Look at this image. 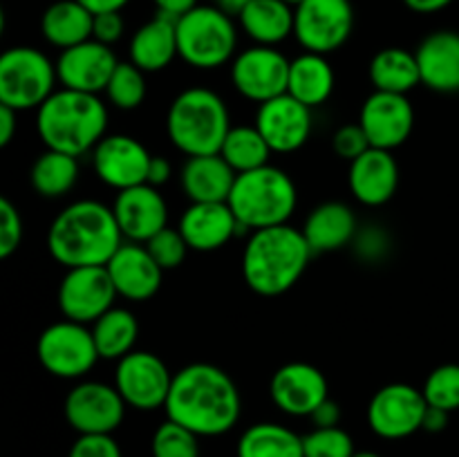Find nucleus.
<instances>
[{
    "instance_id": "obj_1",
    "label": "nucleus",
    "mask_w": 459,
    "mask_h": 457,
    "mask_svg": "<svg viewBox=\"0 0 459 457\" xmlns=\"http://www.w3.org/2000/svg\"><path fill=\"white\" fill-rule=\"evenodd\" d=\"M166 417L193 430L197 437L229 433L242 415L236 381L213 363H191L173 376Z\"/></svg>"
},
{
    "instance_id": "obj_2",
    "label": "nucleus",
    "mask_w": 459,
    "mask_h": 457,
    "mask_svg": "<svg viewBox=\"0 0 459 457\" xmlns=\"http://www.w3.org/2000/svg\"><path fill=\"white\" fill-rule=\"evenodd\" d=\"M124 242L112 206L97 200L67 204L48 231L49 255L65 269L106 267Z\"/></svg>"
},
{
    "instance_id": "obj_3",
    "label": "nucleus",
    "mask_w": 459,
    "mask_h": 457,
    "mask_svg": "<svg viewBox=\"0 0 459 457\" xmlns=\"http://www.w3.org/2000/svg\"><path fill=\"white\" fill-rule=\"evenodd\" d=\"M312 255L303 228L291 224L258 228L249 233L242 251V278L251 291L273 298L303 278Z\"/></svg>"
},
{
    "instance_id": "obj_4",
    "label": "nucleus",
    "mask_w": 459,
    "mask_h": 457,
    "mask_svg": "<svg viewBox=\"0 0 459 457\" xmlns=\"http://www.w3.org/2000/svg\"><path fill=\"white\" fill-rule=\"evenodd\" d=\"M36 130L45 148L81 157L106 137L108 108L99 94L61 88L36 110Z\"/></svg>"
},
{
    "instance_id": "obj_5",
    "label": "nucleus",
    "mask_w": 459,
    "mask_h": 457,
    "mask_svg": "<svg viewBox=\"0 0 459 457\" xmlns=\"http://www.w3.org/2000/svg\"><path fill=\"white\" fill-rule=\"evenodd\" d=\"M231 128L227 103L209 88H186L166 115L170 143L186 157L218 155Z\"/></svg>"
},
{
    "instance_id": "obj_6",
    "label": "nucleus",
    "mask_w": 459,
    "mask_h": 457,
    "mask_svg": "<svg viewBox=\"0 0 459 457\" xmlns=\"http://www.w3.org/2000/svg\"><path fill=\"white\" fill-rule=\"evenodd\" d=\"M227 202L238 222L254 233L258 228L290 224L299 204V191L285 170L267 164L238 175Z\"/></svg>"
},
{
    "instance_id": "obj_7",
    "label": "nucleus",
    "mask_w": 459,
    "mask_h": 457,
    "mask_svg": "<svg viewBox=\"0 0 459 457\" xmlns=\"http://www.w3.org/2000/svg\"><path fill=\"white\" fill-rule=\"evenodd\" d=\"M236 22L218 4H197L178 18V52L186 65L215 70L236 58Z\"/></svg>"
},
{
    "instance_id": "obj_8",
    "label": "nucleus",
    "mask_w": 459,
    "mask_h": 457,
    "mask_svg": "<svg viewBox=\"0 0 459 457\" xmlns=\"http://www.w3.org/2000/svg\"><path fill=\"white\" fill-rule=\"evenodd\" d=\"M56 63L40 49L18 45L0 56V103L16 112L39 110L56 90Z\"/></svg>"
},
{
    "instance_id": "obj_9",
    "label": "nucleus",
    "mask_w": 459,
    "mask_h": 457,
    "mask_svg": "<svg viewBox=\"0 0 459 457\" xmlns=\"http://www.w3.org/2000/svg\"><path fill=\"white\" fill-rule=\"evenodd\" d=\"M36 357L40 366L58 379H81L101 358L94 345L92 330L83 323L67 321V318L52 323L40 332Z\"/></svg>"
},
{
    "instance_id": "obj_10",
    "label": "nucleus",
    "mask_w": 459,
    "mask_h": 457,
    "mask_svg": "<svg viewBox=\"0 0 459 457\" xmlns=\"http://www.w3.org/2000/svg\"><path fill=\"white\" fill-rule=\"evenodd\" d=\"M354 27L350 0H303L294 7V36L305 52L332 54L348 43Z\"/></svg>"
},
{
    "instance_id": "obj_11",
    "label": "nucleus",
    "mask_w": 459,
    "mask_h": 457,
    "mask_svg": "<svg viewBox=\"0 0 459 457\" xmlns=\"http://www.w3.org/2000/svg\"><path fill=\"white\" fill-rule=\"evenodd\" d=\"M173 376L157 354L133 349L117 361L115 388L124 397L126 406L148 412L166 406Z\"/></svg>"
},
{
    "instance_id": "obj_12",
    "label": "nucleus",
    "mask_w": 459,
    "mask_h": 457,
    "mask_svg": "<svg viewBox=\"0 0 459 457\" xmlns=\"http://www.w3.org/2000/svg\"><path fill=\"white\" fill-rule=\"evenodd\" d=\"M63 415L79 435H112L126 417V401L115 384L81 381L67 392Z\"/></svg>"
},
{
    "instance_id": "obj_13",
    "label": "nucleus",
    "mask_w": 459,
    "mask_h": 457,
    "mask_svg": "<svg viewBox=\"0 0 459 457\" xmlns=\"http://www.w3.org/2000/svg\"><path fill=\"white\" fill-rule=\"evenodd\" d=\"M426 401L424 392L411 384H388L372 394L368 403V426L381 439H406L421 430Z\"/></svg>"
},
{
    "instance_id": "obj_14",
    "label": "nucleus",
    "mask_w": 459,
    "mask_h": 457,
    "mask_svg": "<svg viewBox=\"0 0 459 457\" xmlns=\"http://www.w3.org/2000/svg\"><path fill=\"white\" fill-rule=\"evenodd\" d=\"M117 296L108 267H74L58 285V309L67 321L92 325L115 307Z\"/></svg>"
},
{
    "instance_id": "obj_15",
    "label": "nucleus",
    "mask_w": 459,
    "mask_h": 457,
    "mask_svg": "<svg viewBox=\"0 0 459 457\" xmlns=\"http://www.w3.org/2000/svg\"><path fill=\"white\" fill-rule=\"evenodd\" d=\"M291 61L276 47L254 45L231 61L233 88L254 103H264L287 92Z\"/></svg>"
},
{
    "instance_id": "obj_16",
    "label": "nucleus",
    "mask_w": 459,
    "mask_h": 457,
    "mask_svg": "<svg viewBox=\"0 0 459 457\" xmlns=\"http://www.w3.org/2000/svg\"><path fill=\"white\" fill-rule=\"evenodd\" d=\"M359 125L372 148L393 152L411 139L412 128H415V108L408 94L375 90L361 106Z\"/></svg>"
},
{
    "instance_id": "obj_17",
    "label": "nucleus",
    "mask_w": 459,
    "mask_h": 457,
    "mask_svg": "<svg viewBox=\"0 0 459 457\" xmlns=\"http://www.w3.org/2000/svg\"><path fill=\"white\" fill-rule=\"evenodd\" d=\"M151 160L148 148L130 134H106L92 151L94 175L117 191L148 184Z\"/></svg>"
},
{
    "instance_id": "obj_18",
    "label": "nucleus",
    "mask_w": 459,
    "mask_h": 457,
    "mask_svg": "<svg viewBox=\"0 0 459 457\" xmlns=\"http://www.w3.org/2000/svg\"><path fill=\"white\" fill-rule=\"evenodd\" d=\"M254 125L260 130L272 152H296L312 134V108L285 92L260 103Z\"/></svg>"
},
{
    "instance_id": "obj_19",
    "label": "nucleus",
    "mask_w": 459,
    "mask_h": 457,
    "mask_svg": "<svg viewBox=\"0 0 459 457\" xmlns=\"http://www.w3.org/2000/svg\"><path fill=\"white\" fill-rule=\"evenodd\" d=\"M269 397L285 415L309 417L330 397V385L316 366L291 361L273 372L269 381Z\"/></svg>"
},
{
    "instance_id": "obj_20",
    "label": "nucleus",
    "mask_w": 459,
    "mask_h": 457,
    "mask_svg": "<svg viewBox=\"0 0 459 457\" xmlns=\"http://www.w3.org/2000/svg\"><path fill=\"white\" fill-rule=\"evenodd\" d=\"M117 65L119 61L110 45L90 39L74 47L63 49L61 56L56 58V76L61 88L99 94L106 92Z\"/></svg>"
},
{
    "instance_id": "obj_21",
    "label": "nucleus",
    "mask_w": 459,
    "mask_h": 457,
    "mask_svg": "<svg viewBox=\"0 0 459 457\" xmlns=\"http://www.w3.org/2000/svg\"><path fill=\"white\" fill-rule=\"evenodd\" d=\"M112 213L124 240L139 245H146L155 233L169 227V204L160 188L151 184H139L117 193Z\"/></svg>"
},
{
    "instance_id": "obj_22",
    "label": "nucleus",
    "mask_w": 459,
    "mask_h": 457,
    "mask_svg": "<svg viewBox=\"0 0 459 457\" xmlns=\"http://www.w3.org/2000/svg\"><path fill=\"white\" fill-rule=\"evenodd\" d=\"M179 233L188 249L211 254L240 236V224L229 202H191L179 218Z\"/></svg>"
},
{
    "instance_id": "obj_23",
    "label": "nucleus",
    "mask_w": 459,
    "mask_h": 457,
    "mask_svg": "<svg viewBox=\"0 0 459 457\" xmlns=\"http://www.w3.org/2000/svg\"><path fill=\"white\" fill-rule=\"evenodd\" d=\"M106 267L115 282L117 294L133 303L151 300L160 291L161 278H164V269L152 260L146 245H139V242L126 240Z\"/></svg>"
},
{
    "instance_id": "obj_24",
    "label": "nucleus",
    "mask_w": 459,
    "mask_h": 457,
    "mask_svg": "<svg viewBox=\"0 0 459 457\" xmlns=\"http://www.w3.org/2000/svg\"><path fill=\"white\" fill-rule=\"evenodd\" d=\"M348 186L359 204H388L399 188V164L393 152L368 148L361 157L350 161Z\"/></svg>"
},
{
    "instance_id": "obj_25",
    "label": "nucleus",
    "mask_w": 459,
    "mask_h": 457,
    "mask_svg": "<svg viewBox=\"0 0 459 457\" xmlns=\"http://www.w3.org/2000/svg\"><path fill=\"white\" fill-rule=\"evenodd\" d=\"M421 83L433 92H459V34L433 31L415 49Z\"/></svg>"
},
{
    "instance_id": "obj_26",
    "label": "nucleus",
    "mask_w": 459,
    "mask_h": 457,
    "mask_svg": "<svg viewBox=\"0 0 459 457\" xmlns=\"http://www.w3.org/2000/svg\"><path fill=\"white\" fill-rule=\"evenodd\" d=\"M130 63L142 72H161L179 56L178 52V21L157 13L152 21L139 27L130 39Z\"/></svg>"
},
{
    "instance_id": "obj_27",
    "label": "nucleus",
    "mask_w": 459,
    "mask_h": 457,
    "mask_svg": "<svg viewBox=\"0 0 459 457\" xmlns=\"http://www.w3.org/2000/svg\"><path fill=\"white\" fill-rule=\"evenodd\" d=\"M303 236L314 254H332L357 236V215L345 202H323L303 224Z\"/></svg>"
},
{
    "instance_id": "obj_28",
    "label": "nucleus",
    "mask_w": 459,
    "mask_h": 457,
    "mask_svg": "<svg viewBox=\"0 0 459 457\" xmlns=\"http://www.w3.org/2000/svg\"><path fill=\"white\" fill-rule=\"evenodd\" d=\"M238 173L220 155L188 157L184 164L182 188L191 202H227Z\"/></svg>"
},
{
    "instance_id": "obj_29",
    "label": "nucleus",
    "mask_w": 459,
    "mask_h": 457,
    "mask_svg": "<svg viewBox=\"0 0 459 457\" xmlns=\"http://www.w3.org/2000/svg\"><path fill=\"white\" fill-rule=\"evenodd\" d=\"M238 22L255 45L276 47L294 34V7L285 0H251L238 13Z\"/></svg>"
},
{
    "instance_id": "obj_30",
    "label": "nucleus",
    "mask_w": 459,
    "mask_h": 457,
    "mask_svg": "<svg viewBox=\"0 0 459 457\" xmlns=\"http://www.w3.org/2000/svg\"><path fill=\"white\" fill-rule=\"evenodd\" d=\"M334 70L325 54L303 52L300 56L291 58L290 83L287 94L299 99L307 108H318L334 92Z\"/></svg>"
},
{
    "instance_id": "obj_31",
    "label": "nucleus",
    "mask_w": 459,
    "mask_h": 457,
    "mask_svg": "<svg viewBox=\"0 0 459 457\" xmlns=\"http://www.w3.org/2000/svg\"><path fill=\"white\" fill-rule=\"evenodd\" d=\"M92 27L94 13L85 9L79 0H58L49 4L40 21L45 40L61 52L92 39Z\"/></svg>"
},
{
    "instance_id": "obj_32",
    "label": "nucleus",
    "mask_w": 459,
    "mask_h": 457,
    "mask_svg": "<svg viewBox=\"0 0 459 457\" xmlns=\"http://www.w3.org/2000/svg\"><path fill=\"white\" fill-rule=\"evenodd\" d=\"M368 74H370V83L379 92L408 94L421 83L415 52L403 47H385L377 52L368 67Z\"/></svg>"
},
{
    "instance_id": "obj_33",
    "label": "nucleus",
    "mask_w": 459,
    "mask_h": 457,
    "mask_svg": "<svg viewBox=\"0 0 459 457\" xmlns=\"http://www.w3.org/2000/svg\"><path fill=\"white\" fill-rule=\"evenodd\" d=\"M238 457H305L303 437L282 424L260 421L240 435Z\"/></svg>"
},
{
    "instance_id": "obj_34",
    "label": "nucleus",
    "mask_w": 459,
    "mask_h": 457,
    "mask_svg": "<svg viewBox=\"0 0 459 457\" xmlns=\"http://www.w3.org/2000/svg\"><path fill=\"white\" fill-rule=\"evenodd\" d=\"M90 330H92L99 357L108 361H119L126 354L133 352L139 336V323L130 309L112 307L110 312L97 318Z\"/></svg>"
},
{
    "instance_id": "obj_35",
    "label": "nucleus",
    "mask_w": 459,
    "mask_h": 457,
    "mask_svg": "<svg viewBox=\"0 0 459 457\" xmlns=\"http://www.w3.org/2000/svg\"><path fill=\"white\" fill-rule=\"evenodd\" d=\"M79 157L65 155L58 151H45L43 155L36 157L31 164L30 182L39 195L48 200L67 195L79 182Z\"/></svg>"
},
{
    "instance_id": "obj_36",
    "label": "nucleus",
    "mask_w": 459,
    "mask_h": 457,
    "mask_svg": "<svg viewBox=\"0 0 459 457\" xmlns=\"http://www.w3.org/2000/svg\"><path fill=\"white\" fill-rule=\"evenodd\" d=\"M220 155L240 175L267 166L272 148L255 125H233L220 148Z\"/></svg>"
},
{
    "instance_id": "obj_37",
    "label": "nucleus",
    "mask_w": 459,
    "mask_h": 457,
    "mask_svg": "<svg viewBox=\"0 0 459 457\" xmlns=\"http://www.w3.org/2000/svg\"><path fill=\"white\" fill-rule=\"evenodd\" d=\"M146 72L139 70L134 63L119 61L106 88V97L110 106H115L117 110H137L143 99H146Z\"/></svg>"
},
{
    "instance_id": "obj_38",
    "label": "nucleus",
    "mask_w": 459,
    "mask_h": 457,
    "mask_svg": "<svg viewBox=\"0 0 459 457\" xmlns=\"http://www.w3.org/2000/svg\"><path fill=\"white\" fill-rule=\"evenodd\" d=\"M152 457H200V437L178 421L166 419L151 442Z\"/></svg>"
},
{
    "instance_id": "obj_39",
    "label": "nucleus",
    "mask_w": 459,
    "mask_h": 457,
    "mask_svg": "<svg viewBox=\"0 0 459 457\" xmlns=\"http://www.w3.org/2000/svg\"><path fill=\"white\" fill-rule=\"evenodd\" d=\"M426 401L433 408H442V410L453 412L459 408V366L457 363H444V366L435 367L424 381Z\"/></svg>"
},
{
    "instance_id": "obj_40",
    "label": "nucleus",
    "mask_w": 459,
    "mask_h": 457,
    "mask_svg": "<svg viewBox=\"0 0 459 457\" xmlns=\"http://www.w3.org/2000/svg\"><path fill=\"white\" fill-rule=\"evenodd\" d=\"M305 457H352L354 442L348 430L341 426L336 428H314L303 435Z\"/></svg>"
},
{
    "instance_id": "obj_41",
    "label": "nucleus",
    "mask_w": 459,
    "mask_h": 457,
    "mask_svg": "<svg viewBox=\"0 0 459 457\" xmlns=\"http://www.w3.org/2000/svg\"><path fill=\"white\" fill-rule=\"evenodd\" d=\"M146 249L148 254L152 255V260H155L164 272H169V269H178L179 264L184 263L188 251H191L188 249L186 240L182 237V233H179V228H170V227L161 228L160 233H155V236L146 242Z\"/></svg>"
},
{
    "instance_id": "obj_42",
    "label": "nucleus",
    "mask_w": 459,
    "mask_h": 457,
    "mask_svg": "<svg viewBox=\"0 0 459 457\" xmlns=\"http://www.w3.org/2000/svg\"><path fill=\"white\" fill-rule=\"evenodd\" d=\"M22 242V218L16 206L3 197L0 200V258L7 260Z\"/></svg>"
},
{
    "instance_id": "obj_43",
    "label": "nucleus",
    "mask_w": 459,
    "mask_h": 457,
    "mask_svg": "<svg viewBox=\"0 0 459 457\" xmlns=\"http://www.w3.org/2000/svg\"><path fill=\"white\" fill-rule=\"evenodd\" d=\"M332 148H334L336 157H341L345 161H354L372 146L357 121V124H345L336 130L334 137H332Z\"/></svg>"
},
{
    "instance_id": "obj_44",
    "label": "nucleus",
    "mask_w": 459,
    "mask_h": 457,
    "mask_svg": "<svg viewBox=\"0 0 459 457\" xmlns=\"http://www.w3.org/2000/svg\"><path fill=\"white\" fill-rule=\"evenodd\" d=\"M67 457H124L112 435H79Z\"/></svg>"
},
{
    "instance_id": "obj_45",
    "label": "nucleus",
    "mask_w": 459,
    "mask_h": 457,
    "mask_svg": "<svg viewBox=\"0 0 459 457\" xmlns=\"http://www.w3.org/2000/svg\"><path fill=\"white\" fill-rule=\"evenodd\" d=\"M124 18L121 12H106V13H94V27H92V39L103 45H115L124 36Z\"/></svg>"
},
{
    "instance_id": "obj_46",
    "label": "nucleus",
    "mask_w": 459,
    "mask_h": 457,
    "mask_svg": "<svg viewBox=\"0 0 459 457\" xmlns=\"http://www.w3.org/2000/svg\"><path fill=\"white\" fill-rule=\"evenodd\" d=\"M341 415H343V412H341L339 403H336L334 399L327 397L325 401L309 415V419H312L314 428H336V426L341 424Z\"/></svg>"
},
{
    "instance_id": "obj_47",
    "label": "nucleus",
    "mask_w": 459,
    "mask_h": 457,
    "mask_svg": "<svg viewBox=\"0 0 459 457\" xmlns=\"http://www.w3.org/2000/svg\"><path fill=\"white\" fill-rule=\"evenodd\" d=\"M170 175H173V166H170V161L166 160V157L152 155L151 168H148V184L160 188L169 182Z\"/></svg>"
},
{
    "instance_id": "obj_48",
    "label": "nucleus",
    "mask_w": 459,
    "mask_h": 457,
    "mask_svg": "<svg viewBox=\"0 0 459 457\" xmlns=\"http://www.w3.org/2000/svg\"><path fill=\"white\" fill-rule=\"evenodd\" d=\"M157 7V13H164L169 18H182L191 9L197 7V0H152Z\"/></svg>"
},
{
    "instance_id": "obj_49",
    "label": "nucleus",
    "mask_w": 459,
    "mask_h": 457,
    "mask_svg": "<svg viewBox=\"0 0 459 457\" xmlns=\"http://www.w3.org/2000/svg\"><path fill=\"white\" fill-rule=\"evenodd\" d=\"M18 130V112L0 103V146H7Z\"/></svg>"
},
{
    "instance_id": "obj_50",
    "label": "nucleus",
    "mask_w": 459,
    "mask_h": 457,
    "mask_svg": "<svg viewBox=\"0 0 459 457\" xmlns=\"http://www.w3.org/2000/svg\"><path fill=\"white\" fill-rule=\"evenodd\" d=\"M448 417H451V412L442 410V408L429 406L426 408L421 430H426V433H442V430L448 426Z\"/></svg>"
},
{
    "instance_id": "obj_51",
    "label": "nucleus",
    "mask_w": 459,
    "mask_h": 457,
    "mask_svg": "<svg viewBox=\"0 0 459 457\" xmlns=\"http://www.w3.org/2000/svg\"><path fill=\"white\" fill-rule=\"evenodd\" d=\"M85 9L92 13H106V12H121L130 0H79Z\"/></svg>"
},
{
    "instance_id": "obj_52",
    "label": "nucleus",
    "mask_w": 459,
    "mask_h": 457,
    "mask_svg": "<svg viewBox=\"0 0 459 457\" xmlns=\"http://www.w3.org/2000/svg\"><path fill=\"white\" fill-rule=\"evenodd\" d=\"M451 3L453 0H403V4L417 13L442 12V9H446Z\"/></svg>"
},
{
    "instance_id": "obj_53",
    "label": "nucleus",
    "mask_w": 459,
    "mask_h": 457,
    "mask_svg": "<svg viewBox=\"0 0 459 457\" xmlns=\"http://www.w3.org/2000/svg\"><path fill=\"white\" fill-rule=\"evenodd\" d=\"M251 0H215V4H218L220 9H224V12L229 13H240V9L245 7V4H249Z\"/></svg>"
},
{
    "instance_id": "obj_54",
    "label": "nucleus",
    "mask_w": 459,
    "mask_h": 457,
    "mask_svg": "<svg viewBox=\"0 0 459 457\" xmlns=\"http://www.w3.org/2000/svg\"><path fill=\"white\" fill-rule=\"evenodd\" d=\"M352 457H381V455H377V453H372V451H359V453H354Z\"/></svg>"
},
{
    "instance_id": "obj_55",
    "label": "nucleus",
    "mask_w": 459,
    "mask_h": 457,
    "mask_svg": "<svg viewBox=\"0 0 459 457\" xmlns=\"http://www.w3.org/2000/svg\"><path fill=\"white\" fill-rule=\"evenodd\" d=\"M285 3H287V4H291V7H299V4L303 3V0H285Z\"/></svg>"
}]
</instances>
